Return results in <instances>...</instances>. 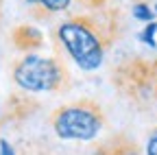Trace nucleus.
<instances>
[{
    "mask_svg": "<svg viewBox=\"0 0 157 155\" xmlns=\"http://www.w3.org/2000/svg\"><path fill=\"white\" fill-rule=\"evenodd\" d=\"M122 11L109 5L96 11H85L61 20L52 31V42L61 46L66 55L85 72L103 66L107 52L120 40Z\"/></svg>",
    "mask_w": 157,
    "mask_h": 155,
    "instance_id": "nucleus-1",
    "label": "nucleus"
},
{
    "mask_svg": "<svg viewBox=\"0 0 157 155\" xmlns=\"http://www.w3.org/2000/svg\"><path fill=\"white\" fill-rule=\"evenodd\" d=\"M13 83L26 94H66L72 87V74L61 55H24L11 64Z\"/></svg>",
    "mask_w": 157,
    "mask_h": 155,
    "instance_id": "nucleus-2",
    "label": "nucleus"
},
{
    "mask_svg": "<svg viewBox=\"0 0 157 155\" xmlns=\"http://www.w3.org/2000/svg\"><path fill=\"white\" fill-rule=\"evenodd\" d=\"M111 85L131 105L146 109L157 94V57L127 55L111 68Z\"/></svg>",
    "mask_w": 157,
    "mask_h": 155,
    "instance_id": "nucleus-3",
    "label": "nucleus"
},
{
    "mask_svg": "<svg viewBox=\"0 0 157 155\" xmlns=\"http://www.w3.org/2000/svg\"><path fill=\"white\" fill-rule=\"evenodd\" d=\"M107 125L103 105L94 99H76L50 111V127L59 140L90 142Z\"/></svg>",
    "mask_w": 157,
    "mask_h": 155,
    "instance_id": "nucleus-4",
    "label": "nucleus"
},
{
    "mask_svg": "<svg viewBox=\"0 0 157 155\" xmlns=\"http://www.w3.org/2000/svg\"><path fill=\"white\" fill-rule=\"evenodd\" d=\"M11 44L15 46V50L31 55L44 46V35L33 24H17L11 31Z\"/></svg>",
    "mask_w": 157,
    "mask_h": 155,
    "instance_id": "nucleus-5",
    "label": "nucleus"
},
{
    "mask_svg": "<svg viewBox=\"0 0 157 155\" xmlns=\"http://www.w3.org/2000/svg\"><path fill=\"white\" fill-rule=\"evenodd\" d=\"M92 155H142V151L127 133H113L98 144Z\"/></svg>",
    "mask_w": 157,
    "mask_h": 155,
    "instance_id": "nucleus-6",
    "label": "nucleus"
},
{
    "mask_svg": "<svg viewBox=\"0 0 157 155\" xmlns=\"http://www.w3.org/2000/svg\"><path fill=\"white\" fill-rule=\"evenodd\" d=\"M37 107H39V103L35 99H31V94L17 90V92H13L9 96V101L5 105V111H7L9 120H22V118H26L29 114H33Z\"/></svg>",
    "mask_w": 157,
    "mask_h": 155,
    "instance_id": "nucleus-7",
    "label": "nucleus"
},
{
    "mask_svg": "<svg viewBox=\"0 0 157 155\" xmlns=\"http://www.w3.org/2000/svg\"><path fill=\"white\" fill-rule=\"evenodd\" d=\"M24 5L35 20H50L57 13L68 11L72 0H24Z\"/></svg>",
    "mask_w": 157,
    "mask_h": 155,
    "instance_id": "nucleus-8",
    "label": "nucleus"
},
{
    "mask_svg": "<svg viewBox=\"0 0 157 155\" xmlns=\"http://www.w3.org/2000/svg\"><path fill=\"white\" fill-rule=\"evenodd\" d=\"M155 33H157V22H148L146 29L140 33V42H144L148 48H155L157 42H155Z\"/></svg>",
    "mask_w": 157,
    "mask_h": 155,
    "instance_id": "nucleus-9",
    "label": "nucleus"
},
{
    "mask_svg": "<svg viewBox=\"0 0 157 155\" xmlns=\"http://www.w3.org/2000/svg\"><path fill=\"white\" fill-rule=\"evenodd\" d=\"M133 17L135 20H142V22H153V11L144 2H137L133 7Z\"/></svg>",
    "mask_w": 157,
    "mask_h": 155,
    "instance_id": "nucleus-10",
    "label": "nucleus"
},
{
    "mask_svg": "<svg viewBox=\"0 0 157 155\" xmlns=\"http://www.w3.org/2000/svg\"><path fill=\"white\" fill-rule=\"evenodd\" d=\"M78 5H83L87 11H96V9H103V7H109L113 0H76Z\"/></svg>",
    "mask_w": 157,
    "mask_h": 155,
    "instance_id": "nucleus-11",
    "label": "nucleus"
},
{
    "mask_svg": "<svg viewBox=\"0 0 157 155\" xmlns=\"http://www.w3.org/2000/svg\"><path fill=\"white\" fill-rule=\"evenodd\" d=\"M20 155H50L42 144H37V142H31V144H26L24 149H22V153Z\"/></svg>",
    "mask_w": 157,
    "mask_h": 155,
    "instance_id": "nucleus-12",
    "label": "nucleus"
},
{
    "mask_svg": "<svg viewBox=\"0 0 157 155\" xmlns=\"http://www.w3.org/2000/svg\"><path fill=\"white\" fill-rule=\"evenodd\" d=\"M146 155H157V129L151 131L148 140H146Z\"/></svg>",
    "mask_w": 157,
    "mask_h": 155,
    "instance_id": "nucleus-13",
    "label": "nucleus"
},
{
    "mask_svg": "<svg viewBox=\"0 0 157 155\" xmlns=\"http://www.w3.org/2000/svg\"><path fill=\"white\" fill-rule=\"evenodd\" d=\"M0 155H17L15 149L9 144V140H0Z\"/></svg>",
    "mask_w": 157,
    "mask_h": 155,
    "instance_id": "nucleus-14",
    "label": "nucleus"
},
{
    "mask_svg": "<svg viewBox=\"0 0 157 155\" xmlns=\"http://www.w3.org/2000/svg\"><path fill=\"white\" fill-rule=\"evenodd\" d=\"M0 13H2V2H0Z\"/></svg>",
    "mask_w": 157,
    "mask_h": 155,
    "instance_id": "nucleus-15",
    "label": "nucleus"
},
{
    "mask_svg": "<svg viewBox=\"0 0 157 155\" xmlns=\"http://www.w3.org/2000/svg\"><path fill=\"white\" fill-rule=\"evenodd\" d=\"M155 103H157V94H155Z\"/></svg>",
    "mask_w": 157,
    "mask_h": 155,
    "instance_id": "nucleus-16",
    "label": "nucleus"
},
{
    "mask_svg": "<svg viewBox=\"0 0 157 155\" xmlns=\"http://www.w3.org/2000/svg\"><path fill=\"white\" fill-rule=\"evenodd\" d=\"M155 11H157V2H155Z\"/></svg>",
    "mask_w": 157,
    "mask_h": 155,
    "instance_id": "nucleus-17",
    "label": "nucleus"
}]
</instances>
